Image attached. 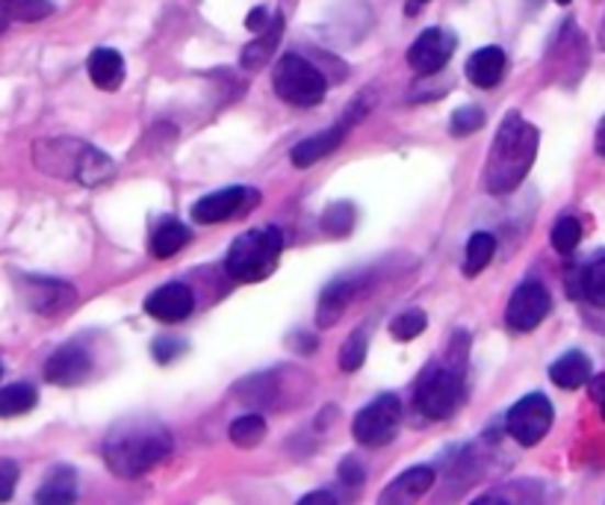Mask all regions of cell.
Wrapping results in <instances>:
<instances>
[{
	"instance_id": "6da1fadb",
	"label": "cell",
	"mask_w": 605,
	"mask_h": 505,
	"mask_svg": "<svg viewBox=\"0 0 605 505\" xmlns=\"http://www.w3.org/2000/svg\"><path fill=\"white\" fill-rule=\"evenodd\" d=\"M169 429L154 417H127L115 423L104 440V461L115 476L136 479L171 456Z\"/></svg>"
},
{
	"instance_id": "7a4b0ae2",
	"label": "cell",
	"mask_w": 605,
	"mask_h": 505,
	"mask_svg": "<svg viewBox=\"0 0 605 505\" xmlns=\"http://www.w3.org/2000/svg\"><path fill=\"white\" fill-rule=\"evenodd\" d=\"M538 145L540 134L535 124H529L517 113L505 115L500 131L493 136L488 162L482 169L484 190L493 192V195H505V192L517 190L526 181L535 157H538Z\"/></svg>"
},
{
	"instance_id": "3957f363",
	"label": "cell",
	"mask_w": 605,
	"mask_h": 505,
	"mask_svg": "<svg viewBox=\"0 0 605 505\" xmlns=\"http://www.w3.org/2000/svg\"><path fill=\"white\" fill-rule=\"evenodd\" d=\"M281 248H284V234H281V228L266 225V228L248 231V234L234 239L231 248H227V276L237 278L243 284L264 281V278L272 276L275 267H278Z\"/></svg>"
},
{
	"instance_id": "277c9868",
	"label": "cell",
	"mask_w": 605,
	"mask_h": 505,
	"mask_svg": "<svg viewBox=\"0 0 605 505\" xmlns=\"http://www.w3.org/2000/svg\"><path fill=\"white\" fill-rule=\"evenodd\" d=\"M239 400L248 405H264V408H287L295 402H307L311 396V379L293 367H275L269 372L251 375L237 384Z\"/></svg>"
},
{
	"instance_id": "5b68a950",
	"label": "cell",
	"mask_w": 605,
	"mask_h": 505,
	"mask_svg": "<svg viewBox=\"0 0 605 505\" xmlns=\"http://www.w3.org/2000/svg\"><path fill=\"white\" fill-rule=\"evenodd\" d=\"M275 96L293 106H316L325 101L328 92V77L313 66L311 59L299 54H284L278 59L272 75Z\"/></svg>"
},
{
	"instance_id": "8992f818",
	"label": "cell",
	"mask_w": 605,
	"mask_h": 505,
	"mask_svg": "<svg viewBox=\"0 0 605 505\" xmlns=\"http://www.w3.org/2000/svg\"><path fill=\"white\" fill-rule=\"evenodd\" d=\"M463 402V379L449 367H428L416 384V411L428 419L452 417Z\"/></svg>"
},
{
	"instance_id": "52a82bcc",
	"label": "cell",
	"mask_w": 605,
	"mask_h": 505,
	"mask_svg": "<svg viewBox=\"0 0 605 505\" xmlns=\"http://www.w3.org/2000/svg\"><path fill=\"white\" fill-rule=\"evenodd\" d=\"M399 423H402V402L393 393H381L379 400H372L355 414L351 435L363 447H388L396 438Z\"/></svg>"
},
{
	"instance_id": "ba28073f",
	"label": "cell",
	"mask_w": 605,
	"mask_h": 505,
	"mask_svg": "<svg viewBox=\"0 0 605 505\" xmlns=\"http://www.w3.org/2000/svg\"><path fill=\"white\" fill-rule=\"evenodd\" d=\"M552 419H556L552 402L544 393H529L508 411L505 426L520 447H538L540 440L547 438V431L552 429Z\"/></svg>"
},
{
	"instance_id": "9c48e42d",
	"label": "cell",
	"mask_w": 605,
	"mask_h": 505,
	"mask_svg": "<svg viewBox=\"0 0 605 505\" xmlns=\"http://www.w3.org/2000/svg\"><path fill=\"white\" fill-rule=\"evenodd\" d=\"M552 311V299L549 290L540 281H526L514 290L505 307V323L514 332H535Z\"/></svg>"
},
{
	"instance_id": "30bf717a",
	"label": "cell",
	"mask_w": 605,
	"mask_h": 505,
	"mask_svg": "<svg viewBox=\"0 0 605 505\" xmlns=\"http://www.w3.org/2000/svg\"><path fill=\"white\" fill-rule=\"evenodd\" d=\"M455 54V36L444 27H428L414 38V45L407 48V66L414 68L419 77H432L444 71L449 57Z\"/></svg>"
},
{
	"instance_id": "8fae6325",
	"label": "cell",
	"mask_w": 605,
	"mask_h": 505,
	"mask_svg": "<svg viewBox=\"0 0 605 505\" xmlns=\"http://www.w3.org/2000/svg\"><path fill=\"white\" fill-rule=\"evenodd\" d=\"M21 296H24V305L36 314H59L66 307L75 305V287L66 284V281H57V278L45 276H24L19 281Z\"/></svg>"
},
{
	"instance_id": "7c38bea8",
	"label": "cell",
	"mask_w": 605,
	"mask_h": 505,
	"mask_svg": "<svg viewBox=\"0 0 605 505\" xmlns=\"http://www.w3.org/2000/svg\"><path fill=\"white\" fill-rule=\"evenodd\" d=\"M260 195L246 187H231V190H219L213 195H204L201 201L192 204V220L199 225H216V222H225L231 216H239L243 210L257 201Z\"/></svg>"
},
{
	"instance_id": "4fadbf2b",
	"label": "cell",
	"mask_w": 605,
	"mask_h": 505,
	"mask_svg": "<svg viewBox=\"0 0 605 505\" xmlns=\"http://www.w3.org/2000/svg\"><path fill=\"white\" fill-rule=\"evenodd\" d=\"M89 372H92V355L77 344L59 346L45 363V379L57 388H77L89 379Z\"/></svg>"
},
{
	"instance_id": "5bb4252c",
	"label": "cell",
	"mask_w": 605,
	"mask_h": 505,
	"mask_svg": "<svg viewBox=\"0 0 605 505\" xmlns=\"http://www.w3.org/2000/svg\"><path fill=\"white\" fill-rule=\"evenodd\" d=\"M192 307H195V296L190 287L180 281L163 284L145 299V314L154 316L157 323H180L192 314Z\"/></svg>"
},
{
	"instance_id": "9a60e30c",
	"label": "cell",
	"mask_w": 605,
	"mask_h": 505,
	"mask_svg": "<svg viewBox=\"0 0 605 505\" xmlns=\"http://www.w3.org/2000/svg\"><path fill=\"white\" fill-rule=\"evenodd\" d=\"M360 287H363V281H360L358 276H346V278H337V281H332V284L322 290V299H320V307H316V325L320 328H332V325L340 323V316L349 311V305L358 299Z\"/></svg>"
},
{
	"instance_id": "2e32d148",
	"label": "cell",
	"mask_w": 605,
	"mask_h": 505,
	"mask_svg": "<svg viewBox=\"0 0 605 505\" xmlns=\"http://www.w3.org/2000/svg\"><path fill=\"white\" fill-rule=\"evenodd\" d=\"M83 145L86 143H77V139H45V143H36V148H33L36 166L42 172L54 175V178H75Z\"/></svg>"
},
{
	"instance_id": "e0dca14e",
	"label": "cell",
	"mask_w": 605,
	"mask_h": 505,
	"mask_svg": "<svg viewBox=\"0 0 605 505\" xmlns=\"http://www.w3.org/2000/svg\"><path fill=\"white\" fill-rule=\"evenodd\" d=\"M568 290L573 299H585L587 305L605 307V251L582 267L570 269Z\"/></svg>"
},
{
	"instance_id": "ac0fdd59",
	"label": "cell",
	"mask_w": 605,
	"mask_h": 505,
	"mask_svg": "<svg viewBox=\"0 0 605 505\" xmlns=\"http://www.w3.org/2000/svg\"><path fill=\"white\" fill-rule=\"evenodd\" d=\"M343 136H346V124H337V127H328V131H322V134H313L302 143L293 145V152H290V160H293L295 169H311L325 157H332L337 148L343 145Z\"/></svg>"
},
{
	"instance_id": "d6986e66",
	"label": "cell",
	"mask_w": 605,
	"mask_h": 505,
	"mask_svg": "<svg viewBox=\"0 0 605 505\" xmlns=\"http://www.w3.org/2000/svg\"><path fill=\"white\" fill-rule=\"evenodd\" d=\"M437 473L432 468H411L402 476H396L384 487L381 503H414L423 494H428L435 487Z\"/></svg>"
},
{
	"instance_id": "ffe728a7",
	"label": "cell",
	"mask_w": 605,
	"mask_h": 505,
	"mask_svg": "<svg viewBox=\"0 0 605 505\" xmlns=\"http://www.w3.org/2000/svg\"><path fill=\"white\" fill-rule=\"evenodd\" d=\"M505 50L491 45V48L475 50L473 57L467 59V80L479 89H493L505 75Z\"/></svg>"
},
{
	"instance_id": "44dd1931",
	"label": "cell",
	"mask_w": 605,
	"mask_h": 505,
	"mask_svg": "<svg viewBox=\"0 0 605 505\" xmlns=\"http://www.w3.org/2000/svg\"><path fill=\"white\" fill-rule=\"evenodd\" d=\"M281 33H284V15L278 12V15H272V21L266 24L260 33H257V38L251 42V45H246L243 48V68L246 71H257V68H264L269 59H272L275 48H278V42H281Z\"/></svg>"
},
{
	"instance_id": "7402d4cb",
	"label": "cell",
	"mask_w": 605,
	"mask_h": 505,
	"mask_svg": "<svg viewBox=\"0 0 605 505\" xmlns=\"http://www.w3.org/2000/svg\"><path fill=\"white\" fill-rule=\"evenodd\" d=\"M89 68V77L98 89L104 92H115V89L124 83V59L119 50L113 48H98L92 50V57L86 63Z\"/></svg>"
},
{
	"instance_id": "603a6c76",
	"label": "cell",
	"mask_w": 605,
	"mask_h": 505,
	"mask_svg": "<svg viewBox=\"0 0 605 505\" xmlns=\"http://www.w3.org/2000/svg\"><path fill=\"white\" fill-rule=\"evenodd\" d=\"M591 372H594L591 358H587L585 352H579V349H570V352L561 355V358L549 367V379H552V384H558V388H564V391H576V388H582V384L591 379Z\"/></svg>"
},
{
	"instance_id": "cb8c5ba5",
	"label": "cell",
	"mask_w": 605,
	"mask_h": 505,
	"mask_svg": "<svg viewBox=\"0 0 605 505\" xmlns=\"http://www.w3.org/2000/svg\"><path fill=\"white\" fill-rule=\"evenodd\" d=\"M192 237V231L178 220H160L157 222V228H154L152 239H148V248H152V255L157 260H169L171 255H178L180 248L187 246Z\"/></svg>"
},
{
	"instance_id": "d4e9b609",
	"label": "cell",
	"mask_w": 605,
	"mask_h": 505,
	"mask_svg": "<svg viewBox=\"0 0 605 505\" xmlns=\"http://www.w3.org/2000/svg\"><path fill=\"white\" fill-rule=\"evenodd\" d=\"M75 496H77L75 470L66 468V464H59V468L51 470L48 479H45V482L38 485L36 503L63 505V503H75Z\"/></svg>"
},
{
	"instance_id": "484cf974",
	"label": "cell",
	"mask_w": 605,
	"mask_h": 505,
	"mask_svg": "<svg viewBox=\"0 0 605 505\" xmlns=\"http://www.w3.org/2000/svg\"><path fill=\"white\" fill-rule=\"evenodd\" d=\"M115 175L113 160L107 157L104 152H98L92 145H83V152H80V160H77V172L75 178L83 187H98V183L110 181Z\"/></svg>"
},
{
	"instance_id": "4316f807",
	"label": "cell",
	"mask_w": 605,
	"mask_h": 505,
	"mask_svg": "<svg viewBox=\"0 0 605 505\" xmlns=\"http://www.w3.org/2000/svg\"><path fill=\"white\" fill-rule=\"evenodd\" d=\"M36 402L38 393L33 384H7V388H0V419L21 417V414L36 408Z\"/></svg>"
},
{
	"instance_id": "83f0119b",
	"label": "cell",
	"mask_w": 605,
	"mask_h": 505,
	"mask_svg": "<svg viewBox=\"0 0 605 505\" xmlns=\"http://www.w3.org/2000/svg\"><path fill=\"white\" fill-rule=\"evenodd\" d=\"M227 438H231V444L239 449L260 447L266 440V419L260 417V414H243V417H237L231 423Z\"/></svg>"
},
{
	"instance_id": "f1b7e54d",
	"label": "cell",
	"mask_w": 605,
	"mask_h": 505,
	"mask_svg": "<svg viewBox=\"0 0 605 505\" xmlns=\"http://www.w3.org/2000/svg\"><path fill=\"white\" fill-rule=\"evenodd\" d=\"M493 251H496V239L488 231H475L470 243H467V258H463V276L475 278L488 263L493 260Z\"/></svg>"
},
{
	"instance_id": "f546056e",
	"label": "cell",
	"mask_w": 605,
	"mask_h": 505,
	"mask_svg": "<svg viewBox=\"0 0 605 505\" xmlns=\"http://www.w3.org/2000/svg\"><path fill=\"white\" fill-rule=\"evenodd\" d=\"M0 12L10 21L33 24V21H45L54 15V3L51 0H0Z\"/></svg>"
},
{
	"instance_id": "4dcf8cb0",
	"label": "cell",
	"mask_w": 605,
	"mask_h": 505,
	"mask_svg": "<svg viewBox=\"0 0 605 505\" xmlns=\"http://www.w3.org/2000/svg\"><path fill=\"white\" fill-rule=\"evenodd\" d=\"M351 228H355V207L346 204V201H337V204H332L322 213V231L328 237H349Z\"/></svg>"
},
{
	"instance_id": "1f68e13d",
	"label": "cell",
	"mask_w": 605,
	"mask_h": 505,
	"mask_svg": "<svg viewBox=\"0 0 605 505\" xmlns=\"http://www.w3.org/2000/svg\"><path fill=\"white\" fill-rule=\"evenodd\" d=\"M426 325H428L426 311L411 307V311H405V314H399L396 319H393L390 334H393L396 340H402V344H407V340H414V337H419V334L426 332Z\"/></svg>"
},
{
	"instance_id": "d6a6232c",
	"label": "cell",
	"mask_w": 605,
	"mask_h": 505,
	"mask_svg": "<svg viewBox=\"0 0 605 505\" xmlns=\"http://www.w3.org/2000/svg\"><path fill=\"white\" fill-rule=\"evenodd\" d=\"M367 349H369V337L363 328L355 334H349V340H346L340 349V370L343 372L360 370V367H363V361H367Z\"/></svg>"
},
{
	"instance_id": "836d02e7",
	"label": "cell",
	"mask_w": 605,
	"mask_h": 505,
	"mask_svg": "<svg viewBox=\"0 0 605 505\" xmlns=\"http://www.w3.org/2000/svg\"><path fill=\"white\" fill-rule=\"evenodd\" d=\"M552 248H556L558 255H570V251H576V246L582 243V225L573 216H564V220L556 222V228H552Z\"/></svg>"
},
{
	"instance_id": "e575fe53",
	"label": "cell",
	"mask_w": 605,
	"mask_h": 505,
	"mask_svg": "<svg viewBox=\"0 0 605 505\" xmlns=\"http://www.w3.org/2000/svg\"><path fill=\"white\" fill-rule=\"evenodd\" d=\"M484 127V113L479 106H461V110H455L452 115V134L455 136H470L475 131H482Z\"/></svg>"
},
{
	"instance_id": "d590c367",
	"label": "cell",
	"mask_w": 605,
	"mask_h": 505,
	"mask_svg": "<svg viewBox=\"0 0 605 505\" xmlns=\"http://www.w3.org/2000/svg\"><path fill=\"white\" fill-rule=\"evenodd\" d=\"M19 485V464L12 458H0V503L10 500Z\"/></svg>"
},
{
	"instance_id": "8d00e7d4",
	"label": "cell",
	"mask_w": 605,
	"mask_h": 505,
	"mask_svg": "<svg viewBox=\"0 0 605 505\" xmlns=\"http://www.w3.org/2000/svg\"><path fill=\"white\" fill-rule=\"evenodd\" d=\"M152 352L160 363H171L180 352H183V344H180V340H171V337H163V340H154Z\"/></svg>"
},
{
	"instance_id": "74e56055",
	"label": "cell",
	"mask_w": 605,
	"mask_h": 505,
	"mask_svg": "<svg viewBox=\"0 0 605 505\" xmlns=\"http://www.w3.org/2000/svg\"><path fill=\"white\" fill-rule=\"evenodd\" d=\"M340 482H346L349 487L363 485V468H360L358 458H343V461H340Z\"/></svg>"
},
{
	"instance_id": "f35d334b",
	"label": "cell",
	"mask_w": 605,
	"mask_h": 505,
	"mask_svg": "<svg viewBox=\"0 0 605 505\" xmlns=\"http://www.w3.org/2000/svg\"><path fill=\"white\" fill-rule=\"evenodd\" d=\"M272 21V15H269V10L266 7H257V10L248 12V19H246V27L251 30V33H260V30L266 27Z\"/></svg>"
},
{
	"instance_id": "ab89813d",
	"label": "cell",
	"mask_w": 605,
	"mask_h": 505,
	"mask_svg": "<svg viewBox=\"0 0 605 505\" xmlns=\"http://www.w3.org/2000/svg\"><path fill=\"white\" fill-rule=\"evenodd\" d=\"M591 382V400L600 405V411H603V419H605V375H596V379H587Z\"/></svg>"
},
{
	"instance_id": "60d3db41",
	"label": "cell",
	"mask_w": 605,
	"mask_h": 505,
	"mask_svg": "<svg viewBox=\"0 0 605 505\" xmlns=\"http://www.w3.org/2000/svg\"><path fill=\"white\" fill-rule=\"evenodd\" d=\"M299 503H304V505H313V503L334 505V503H337V496H334L332 491H313V494H304Z\"/></svg>"
},
{
	"instance_id": "b9f144b4",
	"label": "cell",
	"mask_w": 605,
	"mask_h": 505,
	"mask_svg": "<svg viewBox=\"0 0 605 505\" xmlns=\"http://www.w3.org/2000/svg\"><path fill=\"white\" fill-rule=\"evenodd\" d=\"M594 145H596V154H600V157H605V119L600 122V127H596Z\"/></svg>"
},
{
	"instance_id": "7bdbcfd3",
	"label": "cell",
	"mask_w": 605,
	"mask_h": 505,
	"mask_svg": "<svg viewBox=\"0 0 605 505\" xmlns=\"http://www.w3.org/2000/svg\"><path fill=\"white\" fill-rule=\"evenodd\" d=\"M428 0H411V3H407V15H411V12H416V7H426Z\"/></svg>"
},
{
	"instance_id": "ee69618b",
	"label": "cell",
	"mask_w": 605,
	"mask_h": 505,
	"mask_svg": "<svg viewBox=\"0 0 605 505\" xmlns=\"http://www.w3.org/2000/svg\"><path fill=\"white\" fill-rule=\"evenodd\" d=\"M556 3H570V0H556Z\"/></svg>"
}]
</instances>
